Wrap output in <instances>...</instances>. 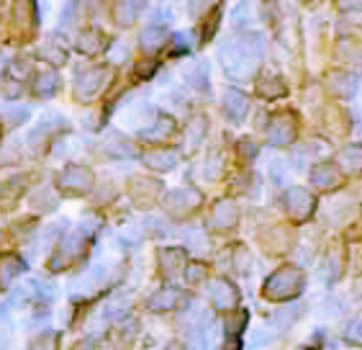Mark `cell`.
Wrapping results in <instances>:
<instances>
[{
  "label": "cell",
  "mask_w": 362,
  "mask_h": 350,
  "mask_svg": "<svg viewBox=\"0 0 362 350\" xmlns=\"http://www.w3.org/2000/svg\"><path fill=\"white\" fill-rule=\"evenodd\" d=\"M72 350H98V348L93 343H80V345H75Z\"/></svg>",
  "instance_id": "e575fe53"
},
{
  "label": "cell",
  "mask_w": 362,
  "mask_h": 350,
  "mask_svg": "<svg viewBox=\"0 0 362 350\" xmlns=\"http://www.w3.org/2000/svg\"><path fill=\"white\" fill-rule=\"evenodd\" d=\"M209 296L214 301V307L218 309H231L234 304L239 301V294H237V286L229 283L226 278H214L209 283Z\"/></svg>",
  "instance_id": "5b68a950"
},
{
  "label": "cell",
  "mask_w": 362,
  "mask_h": 350,
  "mask_svg": "<svg viewBox=\"0 0 362 350\" xmlns=\"http://www.w3.org/2000/svg\"><path fill=\"white\" fill-rule=\"evenodd\" d=\"M237 222V206L231 201H218L216 209H214V217H211V225L218 227V230H226Z\"/></svg>",
  "instance_id": "5bb4252c"
},
{
  "label": "cell",
  "mask_w": 362,
  "mask_h": 350,
  "mask_svg": "<svg viewBox=\"0 0 362 350\" xmlns=\"http://www.w3.org/2000/svg\"><path fill=\"white\" fill-rule=\"evenodd\" d=\"M146 0H119L116 3V21L119 23H134L136 16L144 11Z\"/></svg>",
  "instance_id": "4fadbf2b"
},
{
  "label": "cell",
  "mask_w": 362,
  "mask_h": 350,
  "mask_svg": "<svg viewBox=\"0 0 362 350\" xmlns=\"http://www.w3.org/2000/svg\"><path fill=\"white\" fill-rule=\"evenodd\" d=\"M300 288H303V273L298 268H283L265 283V296L272 301L293 299L300 294Z\"/></svg>",
  "instance_id": "7a4b0ae2"
},
{
  "label": "cell",
  "mask_w": 362,
  "mask_h": 350,
  "mask_svg": "<svg viewBox=\"0 0 362 350\" xmlns=\"http://www.w3.org/2000/svg\"><path fill=\"white\" fill-rule=\"evenodd\" d=\"M3 119H8V124L16 126V124H23L28 119V108L26 106H18V108H3Z\"/></svg>",
  "instance_id": "4316f807"
},
{
  "label": "cell",
  "mask_w": 362,
  "mask_h": 350,
  "mask_svg": "<svg viewBox=\"0 0 362 350\" xmlns=\"http://www.w3.org/2000/svg\"><path fill=\"white\" fill-rule=\"evenodd\" d=\"M188 132H190V147H195V145H198V142L203 140V132H206V119L195 116V119L190 121Z\"/></svg>",
  "instance_id": "83f0119b"
},
{
  "label": "cell",
  "mask_w": 362,
  "mask_h": 350,
  "mask_svg": "<svg viewBox=\"0 0 362 350\" xmlns=\"http://www.w3.org/2000/svg\"><path fill=\"white\" fill-rule=\"evenodd\" d=\"M332 85L339 96H352L357 91V77L352 75H334L332 77Z\"/></svg>",
  "instance_id": "cb8c5ba5"
},
{
  "label": "cell",
  "mask_w": 362,
  "mask_h": 350,
  "mask_svg": "<svg viewBox=\"0 0 362 350\" xmlns=\"http://www.w3.org/2000/svg\"><path fill=\"white\" fill-rule=\"evenodd\" d=\"M300 307L296 304V307H286V309H278L275 315L270 317V324L272 327H278V329H288L293 322H296V317H298Z\"/></svg>",
  "instance_id": "ac0fdd59"
},
{
  "label": "cell",
  "mask_w": 362,
  "mask_h": 350,
  "mask_svg": "<svg viewBox=\"0 0 362 350\" xmlns=\"http://www.w3.org/2000/svg\"><path fill=\"white\" fill-rule=\"evenodd\" d=\"M223 108H226L231 121H242L244 116H247L250 101H247V96L239 91H226V96H223Z\"/></svg>",
  "instance_id": "30bf717a"
},
{
  "label": "cell",
  "mask_w": 362,
  "mask_h": 350,
  "mask_svg": "<svg viewBox=\"0 0 362 350\" xmlns=\"http://www.w3.org/2000/svg\"><path fill=\"white\" fill-rule=\"evenodd\" d=\"M347 340L352 345H362V315H357L355 320L347 324Z\"/></svg>",
  "instance_id": "f1b7e54d"
},
{
  "label": "cell",
  "mask_w": 362,
  "mask_h": 350,
  "mask_svg": "<svg viewBox=\"0 0 362 350\" xmlns=\"http://www.w3.org/2000/svg\"><path fill=\"white\" fill-rule=\"evenodd\" d=\"M160 263H162V268H165L168 273H175V271L185 263V255H182V250H162Z\"/></svg>",
  "instance_id": "603a6c76"
},
{
  "label": "cell",
  "mask_w": 362,
  "mask_h": 350,
  "mask_svg": "<svg viewBox=\"0 0 362 350\" xmlns=\"http://www.w3.org/2000/svg\"><path fill=\"white\" fill-rule=\"evenodd\" d=\"M267 134H270L272 145H286V142H291L293 140V121H291V116H278V119H272Z\"/></svg>",
  "instance_id": "7c38bea8"
},
{
  "label": "cell",
  "mask_w": 362,
  "mask_h": 350,
  "mask_svg": "<svg viewBox=\"0 0 362 350\" xmlns=\"http://www.w3.org/2000/svg\"><path fill=\"white\" fill-rule=\"evenodd\" d=\"M42 57H47L49 62H54V64H59V62H64V60H67L64 50H54V47H44V50H42Z\"/></svg>",
  "instance_id": "1f68e13d"
},
{
  "label": "cell",
  "mask_w": 362,
  "mask_h": 350,
  "mask_svg": "<svg viewBox=\"0 0 362 350\" xmlns=\"http://www.w3.org/2000/svg\"><path fill=\"white\" fill-rule=\"evenodd\" d=\"M13 11H16V21H18V26L31 28L36 23L34 0H16V3H13Z\"/></svg>",
  "instance_id": "9a60e30c"
},
{
  "label": "cell",
  "mask_w": 362,
  "mask_h": 350,
  "mask_svg": "<svg viewBox=\"0 0 362 350\" xmlns=\"http://www.w3.org/2000/svg\"><path fill=\"white\" fill-rule=\"evenodd\" d=\"M98 42H100V39H98L95 31H93V34H85L83 39H80V50H83V52H95Z\"/></svg>",
  "instance_id": "d6a6232c"
},
{
  "label": "cell",
  "mask_w": 362,
  "mask_h": 350,
  "mask_svg": "<svg viewBox=\"0 0 362 350\" xmlns=\"http://www.w3.org/2000/svg\"><path fill=\"white\" fill-rule=\"evenodd\" d=\"M165 39H168L165 28H162V26H149V28H144V34H141V47H144L146 52H154V50H160L162 44H165Z\"/></svg>",
  "instance_id": "e0dca14e"
},
{
  "label": "cell",
  "mask_w": 362,
  "mask_h": 350,
  "mask_svg": "<svg viewBox=\"0 0 362 350\" xmlns=\"http://www.w3.org/2000/svg\"><path fill=\"white\" fill-rule=\"evenodd\" d=\"M339 162L347 170H355V173H362V147H347L339 154Z\"/></svg>",
  "instance_id": "44dd1931"
},
{
  "label": "cell",
  "mask_w": 362,
  "mask_h": 350,
  "mask_svg": "<svg viewBox=\"0 0 362 350\" xmlns=\"http://www.w3.org/2000/svg\"><path fill=\"white\" fill-rule=\"evenodd\" d=\"M126 307H129V299H111L103 307V320H116V317L126 315Z\"/></svg>",
  "instance_id": "484cf974"
},
{
  "label": "cell",
  "mask_w": 362,
  "mask_h": 350,
  "mask_svg": "<svg viewBox=\"0 0 362 350\" xmlns=\"http://www.w3.org/2000/svg\"><path fill=\"white\" fill-rule=\"evenodd\" d=\"M54 345H57L54 332H47V335L36 337L34 343H31V350H54Z\"/></svg>",
  "instance_id": "f546056e"
},
{
  "label": "cell",
  "mask_w": 362,
  "mask_h": 350,
  "mask_svg": "<svg viewBox=\"0 0 362 350\" xmlns=\"http://www.w3.org/2000/svg\"><path fill=\"white\" fill-rule=\"evenodd\" d=\"M170 350H182L180 345H170Z\"/></svg>",
  "instance_id": "8d00e7d4"
},
{
  "label": "cell",
  "mask_w": 362,
  "mask_h": 350,
  "mask_svg": "<svg viewBox=\"0 0 362 350\" xmlns=\"http://www.w3.org/2000/svg\"><path fill=\"white\" fill-rule=\"evenodd\" d=\"M57 88H59V77H57V72H52V70L42 72V75L36 77V83H34V93H36V96H42V98L54 96Z\"/></svg>",
  "instance_id": "2e32d148"
},
{
  "label": "cell",
  "mask_w": 362,
  "mask_h": 350,
  "mask_svg": "<svg viewBox=\"0 0 362 350\" xmlns=\"http://www.w3.org/2000/svg\"><path fill=\"white\" fill-rule=\"evenodd\" d=\"M144 119L146 121L152 119V106L139 103V106H134V108H132V113H129L126 124H129V126H136V129H144Z\"/></svg>",
  "instance_id": "7402d4cb"
},
{
  "label": "cell",
  "mask_w": 362,
  "mask_h": 350,
  "mask_svg": "<svg viewBox=\"0 0 362 350\" xmlns=\"http://www.w3.org/2000/svg\"><path fill=\"white\" fill-rule=\"evenodd\" d=\"M198 203H201V196H198L193 188H177L168 196V209L175 211V214L193 209V206H198Z\"/></svg>",
  "instance_id": "ba28073f"
},
{
  "label": "cell",
  "mask_w": 362,
  "mask_h": 350,
  "mask_svg": "<svg viewBox=\"0 0 362 350\" xmlns=\"http://www.w3.org/2000/svg\"><path fill=\"white\" fill-rule=\"evenodd\" d=\"M221 60L229 75L250 77L262 60V44H259L257 36H244V39H237V42L223 47Z\"/></svg>",
  "instance_id": "6da1fadb"
},
{
  "label": "cell",
  "mask_w": 362,
  "mask_h": 350,
  "mask_svg": "<svg viewBox=\"0 0 362 350\" xmlns=\"http://www.w3.org/2000/svg\"><path fill=\"white\" fill-rule=\"evenodd\" d=\"M59 186L64 191H75V193H83L93 186V173L83 165H70L59 173Z\"/></svg>",
  "instance_id": "277c9868"
},
{
  "label": "cell",
  "mask_w": 362,
  "mask_h": 350,
  "mask_svg": "<svg viewBox=\"0 0 362 350\" xmlns=\"http://www.w3.org/2000/svg\"><path fill=\"white\" fill-rule=\"evenodd\" d=\"M144 165L152 170H173L177 165V152L173 149H154V152L144 154Z\"/></svg>",
  "instance_id": "8fae6325"
},
{
  "label": "cell",
  "mask_w": 362,
  "mask_h": 350,
  "mask_svg": "<svg viewBox=\"0 0 362 350\" xmlns=\"http://www.w3.org/2000/svg\"><path fill=\"white\" fill-rule=\"evenodd\" d=\"M329 350H337V348H329Z\"/></svg>",
  "instance_id": "f35d334b"
},
{
  "label": "cell",
  "mask_w": 362,
  "mask_h": 350,
  "mask_svg": "<svg viewBox=\"0 0 362 350\" xmlns=\"http://www.w3.org/2000/svg\"><path fill=\"white\" fill-rule=\"evenodd\" d=\"M286 203H288V211H291L296 219H306L308 211L314 209V198L311 193L303 188H291L286 196Z\"/></svg>",
  "instance_id": "8992f818"
},
{
  "label": "cell",
  "mask_w": 362,
  "mask_h": 350,
  "mask_svg": "<svg viewBox=\"0 0 362 350\" xmlns=\"http://www.w3.org/2000/svg\"><path fill=\"white\" fill-rule=\"evenodd\" d=\"M23 268H26V263L18 255H6V258L0 260V288L11 286L23 273Z\"/></svg>",
  "instance_id": "9c48e42d"
},
{
  "label": "cell",
  "mask_w": 362,
  "mask_h": 350,
  "mask_svg": "<svg viewBox=\"0 0 362 350\" xmlns=\"http://www.w3.org/2000/svg\"><path fill=\"white\" fill-rule=\"evenodd\" d=\"M108 80V70L105 67H90V70H80L75 77V96L77 101H90L95 98V93L103 88Z\"/></svg>",
  "instance_id": "3957f363"
},
{
  "label": "cell",
  "mask_w": 362,
  "mask_h": 350,
  "mask_svg": "<svg viewBox=\"0 0 362 350\" xmlns=\"http://www.w3.org/2000/svg\"><path fill=\"white\" fill-rule=\"evenodd\" d=\"M303 350H316V348H303Z\"/></svg>",
  "instance_id": "74e56055"
},
{
  "label": "cell",
  "mask_w": 362,
  "mask_h": 350,
  "mask_svg": "<svg viewBox=\"0 0 362 350\" xmlns=\"http://www.w3.org/2000/svg\"><path fill=\"white\" fill-rule=\"evenodd\" d=\"M223 350H242V348H239V337H234V340H231V348H223Z\"/></svg>",
  "instance_id": "d590c367"
},
{
  "label": "cell",
  "mask_w": 362,
  "mask_h": 350,
  "mask_svg": "<svg viewBox=\"0 0 362 350\" xmlns=\"http://www.w3.org/2000/svg\"><path fill=\"white\" fill-rule=\"evenodd\" d=\"M173 119H168V116H160L157 119V124L152 126V132H144L146 140H162V137H168L170 132H173Z\"/></svg>",
  "instance_id": "d4e9b609"
},
{
  "label": "cell",
  "mask_w": 362,
  "mask_h": 350,
  "mask_svg": "<svg viewBox=\"0 0 362 350\" xmlns=\"http://www.w3.org/2000/svg\"><path fill=\"white\" fill-rule=\"evenodd\" d=\"M203 273H206L203 263H190V266H185V278H188V283H195V281H201Z\"/></svg>",
  "instance_id": "4dcf8cb0"
},
{
  "label": "cell",
  "mask_w": 362,
  "mask_h": 350,
  "mask_svg": "<svg viewBox=\"0 0 362 350\" xmlns=\"http://www.w3.org/2000/svg\"><path fill=\"white\" fill-rule=\"evenodd\" d=\"M182 294H180V288H175V286H165L160 288L157 294L149 296V301H146V307L152 309V312H168V309H175L177 304H180Z\"/></svg>",
  "instance_id": "52a82bcc"
},
{
  "label": "cell",
  "mask_w": 362,
  "mask_h": 350,
  "mask_svg": "<svg viewBox=\"0 0 362 350\" xmlns=\"http://www.w3.org/2000/svg\"><path fill=\"white\" fill-rule=\"evenodd\" d=\"M211 3H216V0H190V13H193V16H201L203 8H209Z\"/></svg>",
  "instance_id": "836d02e7"
},
{
  "label": "cell",
  "mask_w": 362,
  "mask_h": 350,
  "mask_svg": "<svg viewBox=\"0 0 362 350\" xmlns=\"http://www.w3.org/2000/svg\"><path fill=\"white\" fill-rule=\"evenodd\" d=\"M188 83L193 85L195 91H206L209 88V64L198 62L193 70L188 72Z\"/></svg>",
  "instance_id": "ffe728a7"
},
{
  "label": "cell",
  "mask_w": 362,
  "mask_h": 350,
  "mask_svg": "<svg viewBox=\"0 0 362 350\" xmlns=\"http://www.w3.org/2000/svg\"><path fill=\"white\" fill-rule=\"evenodd\" d=\"M311 181H314L316 186H337V183H339V175H337V170L332 168V165H316L314 173H311Z\"/></svg>",
  "instance_id": "d6986e66"
}]
</instances>
